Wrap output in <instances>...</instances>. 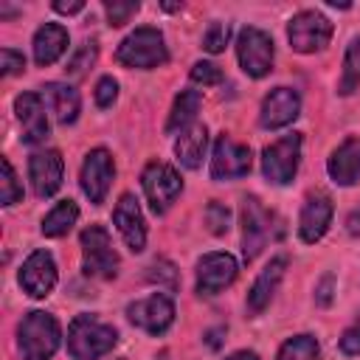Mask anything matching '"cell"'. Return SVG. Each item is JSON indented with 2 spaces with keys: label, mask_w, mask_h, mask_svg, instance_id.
<instances>
[{
  "label": "cell",
  "mask_w": 360,
  "mask_h": 360,
  "mask_svg": "<svg viewBox=\"0 0 360 360\" xmlns=\"http://www.w3.org/2000/svg\"><path fill=\"white\" fill-rule=\"evenodd\" d=\"M118 343V329L90 312H82L68 326V354L73 360H98Z\"/></svg>",
  "instance_id": "6da1fadb"
},
{
  "label": "cell",
  "mask_w": 360,
  "mask_h": 360,
  "mask_svg": "<svg viewBox=\"0 0 360 360\" xmlns=\"http://www.w3.org/2000/svg\"><path fill=\"white\" fill-rule=\"evenodd\" d=\"M62 343L59 321L45 309H31L17 323V349L22 360H51Z\"/></svg>",
  "instance_id": "7a4b0ae2"
},
{
  "label": "cell",
  "mask_w": 360,
  "mask_h": 360,
  "mask_svg": "<svg viewBox=\"0 0 360 360\" xmlns=\"http://www.w3.org/2000/svg\"><path fill=\"white\" fill-rule=\"evenodd\" d=\"M115 62L124 68H135V70H155L160 65L169 62V48L166 39L158 28L152 25H141L132 34H127L118 48H115Z\"/></svg>",
  "instance_id": "3957f363"
},
{
  "label": "cell",
  "mask_w": 360,
  "mask_h": 360,
  "mask_svg": "<svg viewBox=\"0 0 360 360\" xmlns=\"http://www.w3.org/2000/svg\"><path fill=\"white\" fill-rule=\"evenodd\" d=\"M82 245V270L90 278H115L118 276V253L112 248V236L104 225H87L79 236Z\"/></svg>",
  "instance_id": "277c9868"
},
{
  "label": "cell",
  "mask_w": 360,
  "mask_h": 360,
  "mask_svg": "<svg viewBox=\"0 0 360 360\" xmlns=\"http://www.w3.org/2000/svg\"><path fill=\"white\" fill-rule=\"evenodd\" d=\"M301 149H304L301 132H287L278 141L267 143L262 149V174L273 186L292 183V177L298 174V166H301Z\"/></svg>",
  "instance_id": "5b68a950"
},
{
  "label": "cell",
  "mask_w": 360,
  "mask_h": 360,
  "mask_svg": "<svg viewBox=\"0 0 360 360\" xmlns=\"http://www.w3.org/2000/svg\"><path fill=\"white\" fill-rule=\"evenodd\" d=\"M141 188L146 194V202L152 208V214H166L174 200L180 197L183 191V177L180 172L172 166V163H163V160H152L143 166L141 172Z\"/></svg>",
  "instance_id": "8992f818"
},
{
  "label": "cell",
  "mask_w": 360,
  "mask_h": 360,
  "mask_svg": "<svg viewBox=\"0 0 360 360\" xmlns=\"http://www.w3.org/2000/svg\"><path fill=\"white\" fill-rule=\"evenodd\" d=\"M332 22L318 8H304L290 17L287 22V42L295 53H315L323 51L332 39Z\"/></svg>",
  "instance_id": "52a82bcc"
},
{
  "label": "cell",
  "mask_w": 360,
  "mask_h": 360,
  "mask_svg": "<svg viewBox=\"0 0 360 360\" xmlns=\"http://www.w3.org/2000/svg\"><path fill=\"white\" fill-rule=\"evenodd\" d=\"M236 59L245 76L250 79H264L273 70L276 59V45L273 37L256 25H248L236 34Z\"/></svg>",
  "instance_id": "ba28073f"
},
{
  "label": "cell",
  "mask_w": 360,
  "mask_h": 360,
  "mask_svg": "<svg viewBox=\"0 0 360 360\" xmlns=\"http://www.w3.org/2000/svg\"><path fill=\"white\" fill-rule=\"evenodd\" d=\"M253 166V152L248 143H239L236 138L231 135H219L214 141V149H211V180L217 183H228V180H239L250 172Z\"/></svg>",
  "instance_id": "9c48e42d"
},
{
  "label": "cell",
  "mask_w": 360,
  "mask_h": 360,
  "mask_svg": "<svg viewBox=\"0 0 360 360\" xmlns=\"http://www.w3.org/2000/svg\"><path fill=\"white\" fill-rule=\"evenodd\" d=\"M127 321L152 338L166 335L169 326L174 323V301L166 292H152L146 298H138L127 304Z\"/></svg>",
  "instance_id": "30bf717a"
},
{
  "label": "cell",
  "mask_w": 360,
  "mask_h": 360,
  "mask_svg": "<svg viewBox=\"0 0 360 360\" xmlns=\"http://www.w3.org/2000/svg\"><path fill=\"white\" fill-rule=\"evenodd\" d=\"M112 177H115V163H112V155L104 149V146H96L84 155L82 160V169H79V186L84 191V197L93 202V205H101L110 194V186H112Z\"/></svg>",
  "instance_id": "8fae6325"
},
{
  "label": "cell",
  "mask_w": 360,
  "mask_h": 360,
  "mask_svg": "<svg viewBox=\"0 0 360 360\" xmlns=\"http://www.w3.org/2000/svg\"><path fill=\"white\" fill-rule=\"evenodd\" d=\"M239 262L228 250H211L197 259L194 276H197V295H219L236 281Z\"/></svg>",
  "instance_id": "7c38bea8"
},
{
  "label": "cell",
  "mask_w": 360,
  "mask_h": 360,
  "mask_svg": "<svg viewBox=\"0 0 360 360\" xmlns=\"http://www.w3.org/2000/svg\"><path fill=\"white\" fill-rule=\"evenodd\" d=\"M270 214L267 208L259 202V197H245L242 200V211H239V225H242V259L253 262L262 248L267 245L270 236Z\"/></svg>",
  "instance_id": "4fadbf2b"
},
{
  "label": "cell",
  "mask_w": 360,
  "mask_h": 360,
  "mask_svg": "<svg viewBox=\"0 0 360 360\" xmlns=\"http://www.w3.org/2000/svg\"><path fill=\"white\" fill-rule=\"evenodd\" d=\"M65 177V160L56 149H39L28 158V180L39 200H48L59 191Z\"/></svg>",
  "instance_id": "5bb4252c"
},
{
  "label": "cell",
  "mask_w": 360,
  "mask_h": 360,
  "mask_svg": "<svg viewBox=\"0 0 360 360\" xmlns=\"http://www.w3.org/2000/svg\"><path fill=\"white\" fill-rule=\"evenodd\" d=\"M59 281L56 273V262L48 250H34L28 253V259L20 267V287L31 295V298H48L53 292Z\"/></svg>",
  "instance_id": "9a60e30c"
},
{
  "label": "cell",
  "mask_w": 360,
  "mask_h": 360,
  "mask_svg": "<svg viewBox=\"0 0 360 360\" xmlns=\"http://www.w3.org/2000/svg\"><path fill=\"white\" fill-rule=\"evenodd\" d=\"M301 115V96L292 87H273L259 107V124L262 129H281L290 127Z\"/></svg>",
  "instance_id": "2e32d148"
},
{
  "label": "cell",
  "mask_w": 360,
  "mask_h": 360,
  "mask_svg": "<svg viewBox=\"0 0 360 360\" xmlns=\"http://www.w3.org/2000/svg\"><path fill=\"white\" fill-rule=\"evenodd\" d=\"M14 112L22 127V143H42L51 132L48 112H45V96L37 90H25L14 98Z\"/></svg>",
  "instance_id": "e0dca14e"
},
{
  "label": "cell",
  "mask_w": 360,
  "mask_h": 360,
  "mask_svg": "<svg viewBox=\"0 0 360 360\" xmlns=\"http://www.w3.org/2000/svg\"><path fill=\"white\" fill-rule=\"evenodd\" d=\"M112 225L121 233L124 245L132 253H141L146 248V222H143V211L138 205V200L132 194H121L115 208H112Z\"/></svg>",
  "instance_id": "ac0fdd59"
},
{
  "label": "cell",
  "mask_w": 360,
  "mask_h": 360,
  "mask_svg": "<svg viewBox=\"0 0 360 360\" xmlns=\"http://www.w3.org/2000/svg\"><path fill=\"white\" fill-rule=\"evenodd\" d=\"M332 217H335L332 197L323 194V191L309 194L304 208H301V214H298V236H301V242L315 245L318 239H323V233L332 225Z\"/></svg>",
  "instance_id": "d6986e66"
},
{
  "label": "cell",
  "mask_w": 360,
  "mask_h": 360,
  "mask_svg": "<svg viewBox=\"0 0 360 360\" xmlns=\"http://www.w3.org/2000/svg\"><path fill=\"white\" fill-rule=\"evenodd\" d=\"M326 174L335 186H354L360 180V135L343 138L326 158Z\"/></svg>",
  "instance_id": "ffe728a7"
},
{
  "label": "cell",
  "mask_w": 360,
  "mask_h": 360,
  "mask_svg": "<svg viewBox=\"0 0 360 360\" xmlns=\"http://www.w3.org/2000/svg\"><path fill=\"white\" fill-rule=\"evenodd\" d=\"M284 267H287V259L284 256H276L253 278V284L248 290V301H245L250 315H259V312H264L270 307V301H273V295H276V290H278V284L284 278Z\"/></svg>",
  "instance_id": "44dd1931"
},
{
  "label": "cell",
  "mask_w": 360,
  "mask_h": 360,
  "mask_svg": "<svg viewBox=\"0 0 360 360\" xmlns=\"http://www.w3.org/2000/svg\"><path fill=\"white\" fill-rule=\"evenodd\" d=\"M31 51H34V62L39 68L53 65L65 51H68V28L59 22H42L34 31L31 39Z\"/></svg>",
  "instance_id": "7402d4cb"
},
{
  "label": "cell",
  "mask_w": 360,
  "mask_h": 360,
  "mask_svg": "<svg viewBox=\"0 0 360 360\" xmlns=\"http://www.w3.org/2000/svg\"><path fill=\"white\" fill-rule=\"evenodd\" d=\"M205 149H208V127L197 124V121L188 129H183L174 141V158L186 169H200L202 158H205Z\"/></svg>",
  "instance_id": "603a6c76"
},
{
  "label": "cell",
  "mask_w": 360,
  "mask_h": 360,
  "mask_svg": "<svg viewBox=\"0 0 360 360\" xmlns=\"http://www.w3.org/2000/svg\"><path fill=\"white\" fill-rule=\"evenodd\" d=\"M42 96L48 98V104H51V110H53V115H56V121L62 127H68V124H73L79 118L82 98H79V90L76 87H70L65 82H48L42 87Z\"/></svg>",
  "instance_id": "cb8c5ba5"
},
{
  "label": "cell",
  "mask_w": 360,
  "mask_h": 360,
  "mask_svg": "<svg viewBox=\"0 0 360 360\" xmlns=\"http://www.w3.org/2000/svg\"><path fill=\"white\" fill-rule=\"evenodd\" d=\"M200 104H202L200 90H191V87L180 90V93L174 96V104H172L169 118H166V135H174V132L188 129V127L194 124V115H197Z\"/></svg>",
  "instance_id": "d4e9b609"
},
{
  "label": "cell",
  "mask_w": 360,
  "mask_h": 360,
  "mask_svg": "<svg viewBox=\"0 0 360 360\" xmlns=\"http://www.w3.org/2000/svg\"><path fill=\"white\" fill-rule=\"evenodd\" d=\"M76 222H79V205H76L73 200H59V202L42 217L39 231H42V236H48V239H59V236L70 233V228H73Z\"/></svg>",
  "instance_id": "484cf974"
},
{
  "label": "cell",
  "mask_w": 360,
  "mask_h": 360,
  "mask_svg": "<svg viewBox=\"0 0 360 360\" xmlns=\"http://www.w3.org/2000/svg\"><path fill=\"white\" fill-rule=\"evenodd\" d=\"M360 87V34L349 39L346 53H343V70L338 79V93L340 96H352Z\"/></svg>",
  "instance_id": "4316f807"
},
{
  "label": "cell",
  "mask_w": 360,
  "mask_h": 360,
  "mask_svg": "<svg viewBox=\"0 0 360 360\" xmlns=\"http://www.w3.org/2000/svg\"><path fill=\"white\" fill-rule=\"evenodd\" d=\"M318 354H321V346H318L315 335L301 332V335H292L281 343L276 360H318Z\"/></svg>",
  "instance_id": "83f0119b"
},
{
  "label": "cell",
  "mask_w": 360,
  "mask_h": 360,
  "mask_svg": "<svg viewBox=\"0 0 360 360\" xmlns=\"http://www.w3.org/2000/svg\"><path fill=\"white\" fill-rule=\"evenodd\" d=\"M22 200V183L17 180V172L11 166L8 158L0 160V202L3 205H14Z\"/></svg>",
  "instance_id": "f1b7e54d"
},
{
  "label": "cell",
  "mask_w": 360,
  "mask_h": 360,
  "mask_svg": "<svg viewBox=\"0 0 360 360\" xmlns=\"http://www.w3.org/2000/svg\"><path fill=\"white\" fill-rule=\"evenodd\" d=\"M138 8H141L138 0H112V3L107 0V3H104V14H107V20H110L112 28L127 25V22L138 14Z\"/></svg>",
  "instance_id": "f546056e"
},
{
  "label": "cell",
  "mask_w": 360,
  "mask_h": 360,
  "mask_svg": "<svg viewBox=\"0 0 360 360\" xmlns=\"http://www.w3.org/2000/svg\"><path fill=\"white\" fill-rule=\"evenodd\" d=\"M202 219H205V225H208V231L214 233V236H222L228 228H231V208L225 205V202H208L205 205V211H202Z\"/></svg>",
  "instance_id": "4dcf8cb0"
},
{
  "label": "cell",
  "mask_w": 360,
  "mask_h": 360,
  "mask_svg": "<svg viewBox=\"0 0 360 360\" xmlns=\"http://www.w3.org/2000/svg\"><path fill=\"white\" fill-rule=\"evenodd\" d=\"M228 39H231V22L214 20V22L205 28V34H202V51H208V53H219V51H225Z\"/></svg>",
  "instance_id": "1f68e13d"
},
{
  "label": "cell",
  "mask_w": 360,
  "mask_h": 360,
  "mask_svg": "<svg viewBox=\"0 0 360 360\" xmlns=\"http://www.w3.org/2000/svg\"><path fill=\"white\" fill-rule=\"evenodd\" d=\"M188 76H191V82H194V84L214 87V84H219V82H222V68H219V65H214V62H208V59H197V62L191 65Z\"/></svg>",
  "instance_id": "d6a6232c"
},
{
  "label": "cell",
  "mask_w": 360,
  "mask_h": 360,
  "mask_svg": "<svg viewBox=\"0 0 360 360\" xmlns=\"http://www.w3.org/2000/svg\"><path fill=\"white\" fill-rule=\"evenodd\" d=\"M96 56H98V48H96V42H82L79 45V51L70 56V62H68V73L70 76H82L93 62H96Z\"/></svg>",
  "instance_id": "836d02e7"
},
{
  "label": "cell",
  "mask_w": 360,
  "mask_h": 360,
  "mask_svg": "<svg viewBox=\"0 0 360 360\" xmlns=\"http://www.w3.org/2000/svg\"><path fill=\"white\" fill-rule=\"evenodd\" d=\"M93 98H96V104H98L101 110L112 107V104H115V98H118V82H115L112 76H101V79L96 82Z\"/></svg>",
  "instance_id": "e575fe53"
},
{
  "label": "cell",
  "mask_w": 360,
  "mask_h": 360,
  "mask_svg": "<svg viewBox=\"0 0 360 360\" xmlns=\"http://www.w3.org/2000/svg\"><path fill=\"white\" fill-rule=\"evenodd\" d=\"M338 346H340V352H343V354H349V357H357V354H360V315H357V318L343 329V335H340Z\"/></svg>",
  "instance_id": "d590c367"
},
{
  "label": "cell",
  "mask_w": 360,
  "mask_h": 360,
  "mask_svg": "<svg viewBox=\"0 0 360 360\" xmlns=\"http://www.w3.org/2000/svg\"><path fill=\"white\" fill-rule=\"evenodd\" d=\"M25 70V56L14 48H3L0 51V73L3 76H17Z\"/></svg>",
  "instance_id": "8d00e7d4"
},
{
  "label": "cell",
  "mask_w": 360,
  "mask_h": 360,
  "mask_svg": "<svg viewBox=\"0 0 360 360\" xmlns=\"http://www.w3.org/2000/svg\"><path fill=\"white\" fill-rule=\"evenodd\" d=\"M332 295H335V276L326 273V276H321V281L315 284V304H318V307H329V304H332Z\"/></svg>",
  "instance_id": "74e56055"
},
{
  "label": "cell",
  "mask_w": 360,
  "mask_h": 360,
  "mask_svg": "<svg viewBox=\"0 0 360 360\" xmlns=\"http://www.w3.org/2000/svg\"><path fill=\"white\" fill-rule=\"evenodd\" d=\"M84 8V0H73V3H53V11L59 14H76Z\"/></svg>",
  "instance_id": "f35d334b"
},
{
  "label": "cell",
  "mask_w": 360,
  "mask_h": 360,
  "mask_svg": "<svg viewBox=\"0 0 360 360\" xmlns=\"http://www.w3.org/2000/svg\"><path fill=\"white\" fill-rule=\"evenodd\" d=\"M346 231H349L352 236H360V208H354V211L349 214V219H346Z\"/></svg>",
  "instance_id": "ab89813d"
},
{
  "label": "cell",
  "mask_w": 360,
  "mask_h": 360,
  "mask_svg": "<svg viewBox=\"0 0 360 360\" xmlns=\"http://www.w3.org/2000/svg\"><path fill=\"white\" fill-rule=\"evenodd\" d=\"M225 360H259V354L256 352H250V349H239V352H233L231 357H225Z\"/></svg>",
  "instance_id": "60d3db41"
}]
</instances>
